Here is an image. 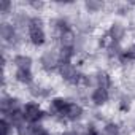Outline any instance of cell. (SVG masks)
<instances>
[{
  "instance_id": "cell-1",
  "label": "cell",
  "mask_w": 135,
  "mask_h": 135,
  "mask_svg": "<svg viewBox=\"0 0 135 135\" xmlns=\"http://www.w3.org/2000/svg\"><path fill=\"white\" fill-rule=\"evenodd\" d=\"M110 102V92L107 89H102V88H95L92 92H91V103L94 108H100L103 107L105 103Z\"/></svg>"
},
{
  "instance_id": "cell-2",
  "label": "cell",
  "mask_w": 135,
  "mask_h": 135,
  "mask_svg": "<svg viewBox=\"0 0 135 135\" xmlns=\"http://www.w3.org/2000/svg\"><path fill=\"white\" fill-rule=\"evenodd\" d=\"M33 60L30 56L27 54H18L15 59H13V64L18 70H32V65H33Z\"/></svg>"
}]
</instances>
